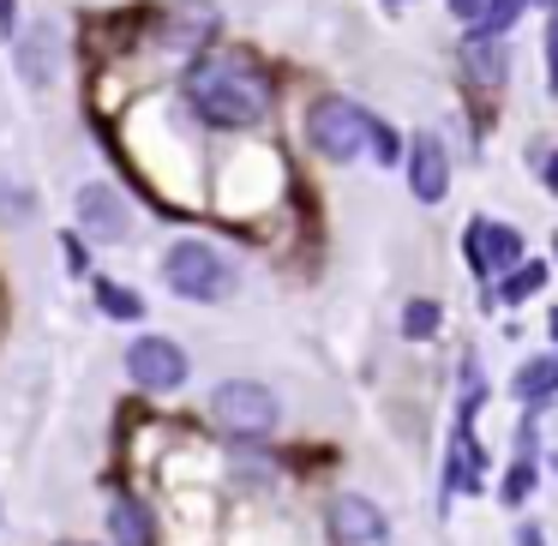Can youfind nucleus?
<instances>
[{
    "label": "nucleus",
    "instance_id": "nucleus-26",
    "mask_svg": "<svg viewBox=\"0 0 558 546\" xmlns=\"http://www.w3.org/2000/svg\"><path fill=\"white\" fill-rule=\"evenodd\" d=\"M553 258H558V234H553Z\"/></svg>",
    "mask_w": 558,
    "mask_h": 546
},
{
    "label": "nucleus",
    "instance_id": "nucleus-21",
    "mask_svg": "<svg viewBox=\"0 0 558 546\" xmlns=\"http://www.w3.org/2000/svg\"><path fill=\"white\" fill-rule=\"evenodd\" d=\"M546 90L558 97V0H553V19H546Z\"/></svg>",
    "mask_w": 558,
    "mask_h": 546
},
{
    "label": "nucleus",
    "instance_id": "nucleus-23",
    "mask_svg": "<svg viewBox=\"0 0 558 546\" xmlns=\"http://www.w3.org/2000/svg\"><path fill=\"white\" fill-rule=\"evenodd\" d=\"M481 7H486V0H450V13H457L462 25H474V19H481Z\"/></svg>",
    "mask_w": 558,
    "mask_h": 546
},
{
    "label": "nucleus",
    "instance_id": "nucleus-22",
    "mask_svg": "<svg viewBox=\"0 0 558 546\" xmlns=\"http://www.w3.org/2000/svg\"><path fill=\"white\" fill-rule=\"evenodd\" d=\"M0 31H7V43L19 37V0H0Z\"/></svg>",
    "mask_w": 558,
    "mask_h": 546
},
{
    "label": "nucleus",
    "instance_id": "nucleus-5",
    "mask_svg": "<svg viewBox=\"0 0 558 546\" xmlns=\"http://www.w3.org/2000/svg\"><path fill=\"white\" fill-rule=\"evenodd\" d=\"M126 373L138 390H181L193 366H186V349L174 337H138L126 349Z\"/></svg>",
    "mask_w": 558,
    "mask_h": 546
},
{
    "label": "nucleus",
    "instance_id": "nucleus-16",
    "mask_svg": "<svg viewBox=\"0 0 558 546\" xmlns=\"http://www.w3.org/2000/svg\"><path fill=\"white\" fill-rule=\"evenodd\" d=\"M529 7V0H486L481 7V19H474V31L469 37H486V43H505V31L517 25V13Z\"/></svg>",
    "mask_w": 558,
    "mask_h": 546
},
{
    "label": "nucleus",
    "instance_id": "nucleus-25",
    "mask_svg": "<svg viewBox=\"0 0 558 546\" xmlns=\"http://www.w3.org/2000/svg\"><path fill=\"white\" fill-rule=\"evenodd\" d=\"M517 546H546V541H541V529H534V522H522V529H517Z\"/></svg>",
    "mask_w": 558,
    "mask_h": 546
},
{
    "label": "nucleus",
    "instance_id": "nucleus-2",
    "mask_svg": "<svg viewBox=\"0 0 558 546\" xmlns=\"http://www.w3.org/2000/svg\"><path fill=\"white\" fill-rule=\"evenodd\" d=\"M162 282H169V294H181L193 306H217L234 294V265L205 241H174L162 253Z\"/></svg>",
    "mask_w": 558,
    "mask_h": 546
},
{
    "label": "nucleus",
    "instance_id": "nucleus-20",
    "mask_svg": "<svg viewBox=\"0 0 558 546\" xmlns=\"http://www.w3.org/2000/svg\"><path fill=\"white\" fill-rule=\"evenodd\" d=\"M529 486H534V457H529V445H522L517 469L505 474V505H522V498H529Z\"/></svg>",
    "mask_w": 558,
    "mask_h": 546
},
{
    "label": "nucleus",
    "instance_id": "nucleus-18",
    "mask_svg": "<svg viewBox=\"0 0 558 546\" xmlns=\"http://www.w3.org/2000/svg\"><path fill=\"white\" fill-rule=\"evenodd\" d=\"M438 318H445V313H438V301H409V306H402V337L426 342L438 330Z\"/></svg>",
    "mask_w": 558,
    "mask_h": 546
},
{
    "label": "nucleus",
    "instance_id": "nucleus-4",
    "mask_svg": "<svg viewBox=\"0 0 558 546\" xmlns=\"http://www.w3.org/2000/svg\"><path fill=\"white\" fill-rule=\"evenodd\" d=\"M366 121L373 114L354 109L349 97H318L313 114H306V138H313V150L325 162H354L366 150Z\"/></svg>",
    "mask_w": 558,
    "mask_h": 546
},
{
    "label": "nucleus",
    "instance_id": "nucleus-9",
    "mask_svg": "<svg viewBox=\"0 0 558 546\" xmlns=\"http://www.w3.org/2000/svg\"><path fill=\"white\" fill-rule=\"evenodd\" d=\"M409 193L421 205H438L450 193V157H445V138L438 133H414L409 145Z\"/></svg>",
    "mask_w": 558,
    "mask_h": 546
},
{
    "label": "nucleus",
    "instance_id": "nucleus-3",
    "mask_svg": "<svg viewBox=\"0 0 558 546\" xmlns=\"http://www.w3.org/2000/svg\"><path fill=\"white\" fill-rule=\"evenodd\" d=\"M210 421H217L229 438H265V433H277L282 402H277V390H270V385H253V378H222V385L210 390Z\"/></svg>",
    "mask_w": 558,
    "mask_h": 546
},
{
    "label": "nucleus",
    "instance_id": "nucleus-8",
    "mask_svg": "<svg viewBox=\"0 0 558 546\" xmlns=\"http://www.w3.org/2000/svg\"><path fill=\"white\" fill-rule=\"evenodd\" d=\"M469 265L474 277H505L522 265V234L510 222H474L469 229Z\"/></svg>",
    "mask_w": 558,
    "mask_h": 546
},
{
    "label": "nucleus",
    "instance_id": "nucleus-14",
    "mask_svg": "<svg viewBox=\"0 0 558 546\" xmlns=\"http://www.w3.org/2000/svg\"><path fill=\"white\" fill-rule=\"evenodd\" d=\"M510 390H517V402H529V409H534L541 397H553V390H558V354H541V361H529L517 378H510Z\"/></svg>",
    "mask_w": 558,
    "mask_h": 546
},
{
    "label": "nucleus",
    "instance_id": "nucleus-19",
    "mask_svg": "<svg viewBox=\"0 0 558 546\" xmlns=\"http://www.w3.org/2000/svg\"><path fill=\"white\" fill-rule=\"evenodd\" d=\"M366 150H373V157L385 162V169H397V157H402V138L390 133L385 121H366Z\"/></svg>",
    "mask_w": 558,
    "mask_h": 546
},
{
    "label": "nucleus",
    "instance_id": "nucleus-24",
    "mask_svg": "<svg viewBox=\"0 0 558 546\" xmlns=\"http://www.w3.org/2000/svg\"><path fill=\"white\" fill-rule=\"evenodd\" d=\"M541 181H546V193H553V198H558V150H553V157H546V162H541Z\"/></svg>",
    "mask_w": 558,
    "mask_h": 546
},
{
    "label": "nucleus",
    "instance_id": "nucleus-28",
    "mask_svg": "<svg viewBox=\"0 0 558 546\" xmlns=\"http://www.w3.org/2000/svg\"><path fill=\"white\" fill-rule=\"evenodd\" d=\"M66 546H85V541H66Z\"/></svg>",
    "mask_w": 558,
    "mask_h": 546
},
{
    "label": "nucleus",
    "instance_id": "nucleus-6",
    "mask_svg": "<svg viewBox=\"0 0 558 546\" xmlns=\"http://www.w3.org/2000/svg\"><path fill=\"white\" fill-rule=\"evenodd\" d=\"M73 210H78V229H85L90 241H126V234H133V205H126V193L109 181H85L73 198Z\"/></svg>",
    "mask_w": 558,
    "mask_h": 546
},
{
    "label": "nucleus",
    "instance_id": "nucleus-29",
    "mask_svg": "<svg viewBox=\"0 0 558 546\" xmlns=\"http://www.w3.org/2000/svg\"><path fill=\"white\" fill-rule=\"evenodd\" d=\"M541 7H553V0H541Z\"/></svg>",
    "mask_w": 558,
    "mask_h": 546
},
{
    "label": "nucleus",
    "instance_id": "nucleus-12",
    "mask_svg": "<svg viewBox=\"0 0 558 546\" xmlns=\"http://www.w3.org/2000/svg\"><path fill=\"white\" fill-rule=\"evenodd\" d=\"M462 61H469V78L486 90H498L510 78V54L505 43H486V37H469V49H462Z\"/></svg>",
    "mask_w": 558,
    "mask_h": 546
},
{
    "label": "nucleus",
    "instance_id": "nucleus-27",
    "mask_svg": "<svg viewBox=\"0 0 558 546\" xmlns=\"http://www.w3.org/2000/svg\"><path fill=\"white\" fill-rule=\"evenodd\" d=\"M553 337H558V318H553Z\"/></svg>",
    "mask_w": 558,
    "mask_h": 546
},
{
    "label": "nucleus",
    "instance_id": "nucleus-11",
    "mask_svg": "<svg viewBox=\"0 0 558 546\" xmlns=\"http://www.w3.org/2000/svg\"><path fill=\"white\" fill-rule=\"evenodd\" d=\"M109 541L114 546H150V510L138 498H109Z\"/></svg>",
    "mask_w": 558,
    "mask_h": 546
},
{
    "label": "nucleus",
    "instance_id": "nucleus-10",
    "mask_svg": "<svg viewBox=\"0 0 558 546\" xmlns=\"http://www.w3.org/2000/svg\"><path fill=\"white\" fill-rule=\"evenodd\" d=\"M54 31L49 25H37V31H25V37H13V61H19V73H25V85H49L54 78Z\"/></svg>",
    "mask_w": 558,
    "mask_h": 546
},
{
    "label": "nucleus",
    "instance_id": "nucleus-1",
    "mask_svg": "<svg viewBox=\"0 0 558 546\" xmlns=\"http://www.w3.org/2000/svg\"><path fill=\"white\" fill-rule=\"evenodd\" d=\"M186 97L210 126H258L270 114V85L241 61H198L186 78Z\"/></svg>",
    "mask_w": 558,
    "mask_h": 546
},
{
    "label": "nucleus",
    "instance_id": "nucleus-13",
    "mask_svg": "<svg viewBox=\"0 0 558 546\" xmlns=\"http://www.w3.org/2000/svg\"><path fill=\"white\" fill-rule=\"evenodd\" d=\"M541 282H546V265H541V258H534V265L505 270V282H498V289H486V313H493V306H522L529 294H541Z\"/></svg>",
    "mask_w": 558,
    "mask_h": 546
},
{
    "label": "nucleus",
    "instance_id": "nucleus-15",
    "mask_svg": "<svg viewBox=\"0 0 558 546\" xmlns=\"http://www.w3.org/2000/svg\"><path fill=\"white\" fill-rule=\"evenodd\" d=\"M217 31V7H205V0H181L174 7V25H169V43H198V37H210Z\"/></svg>",
    "mask_w": 558,
    "mask_h": 546
},
{
    "label": "nucleus",
    "instance_id": "nucleus-7",
    "mask_svg": "<svg viewBox=\"0 0 558 546\" xmlns=\"http://www.w3.org/2000/svg\"><path fill=\"white\" fill-rule=\"evenodd\" d=\"M330 546H390V522L373 498L342 493L330 505Z\"/></svg>",
    "mask_w": 558,
    "mask_h": 546
},
{
    "label": "nucleus",
    "instance_id": "nucleus-17",
    "mask_svg": "<svg viewBox=\"0 0 558 546\" xmlns=\"http://www.w3.org/2000/svg\"><path fill=\"white\" fill-rule=\"evenodd\" d=\"M97 306L109 318H145V301L133 289H121V282H97Z\"/></svg>",
    "mask_w": 558,
    "mask_h": 546
}]
</instances>
